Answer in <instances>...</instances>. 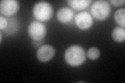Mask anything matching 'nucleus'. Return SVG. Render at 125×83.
<instances>
[{
	"label": "nucleus",
	"mask_w": 125,
	"mask_h": 83,
	"mask_svg": "<svg viewBox=\"0 0 125 83\" xmlns=\"http://www.w3.org/2000/svg\"><path fill=\"white\" fill-rule=\"evenodd\" d=\"M87 56L89 59L92 60H96L100 56V51L96 47H91L87 51Z\"/></svg>",
	"instance_id": "f8f14e48"
},
{
	"label": "nucleus",
	"mask_w": 125,
	"mask_h": 83,
	"mask_svg": "<svg viewBox=\"0 0 125 83\" xmlns=\"http://www.w3.org/2000/svg\"><path fill=\"white\" fill-rule=\"evenodd\" d=\"M64 58L67 64L72 66H78L83 65L86 59L84 49L83 47L73 45L66 49Z\"/></svg>",
	"instance_id": "f257e3e1"
},
{
	"label": "nucleus",
	"mask_w": 125,
	"mask_h": 83,
	"mask_svg": "<svg viewBox=\"0 0 125 83\" xmlns=\"http://www.w3.org/2000/svg\"><path fill=\"white\" fill-rule=\"evenodd\" d=\"M109 2H111L114 6H120L124 5L125 1L124 0H111Z\"/></svg>",
	"instance_id": "4468645a"
},
{
	"label": "nucleus",
	"mask_w": 125,
	"mask_h": 83,
	"mask_svg": "<svg viewBox=\"0 0 125 83\" xmlns=\"http://www.w3.org/2000/svg\"><path fill=\"white\" fill-rule=\"evenodd\" d=\"M28 33L30 37L34 41L42 40L46 33V27L41 22L33 21L28 26Z\"/></svg>",
	"instance_id": "20e7f679"
},
{
	"label": "nucleus",
	"mask_w": 125,
	"mask_h": 83,
	"mask_svg": "<svg viewBox=\"0 0 125 83\" xmlns=\"http://www.w3.org/2000/svg\"><path fill=\"white\" fill-rule=\"evenodd\" d=\"M19 9V2L16 0H2L0 2V12L6 16H11L16 14Z\"/></svg>",
	"instance_id": "39448f33"
},
{
	"label": "nucleus",
	"mask_w": 125,
	"mask_h": 83,
	"mask_svg": "<svg viewBox=\"0 0 125 83\" xmlns=\"http://www.w3.org/2000/svg\"><path fill=\"white\" fill-rule=\"evenodd\" d=\"M93 16L99 20L106 19L110 15L111 6L107 1L103 0L96 1L93 3L91 7Z\"/></svg>",
	"instance_id": "7ed1b4c3"
},
{
	"label": "nucleus",
	"mask_w": 125,
	"mask_h": 83,
	"mask_svg": "<svg viewBox=\"0 0 125 83\" xmlns=\"http://www.w3.org/2000/svg\"><path fill=\"white\" fill-rule=\"evenodd\" d=\"M74 16L73 10L68 7H62L59 9L56 14L57 19L60 22L67 23L73 19Z\"/></svg>",
	"instance_id": "6e6552de"
},
{
	"label": "nucleus",
	"mask_w": 125,
	"mask_h": 83,
	"mask_svg": "<svg viewBox=\"0 0 125 83\" xmlns=\"http://www.w3.org/2000/svg\"><path fill=\"white\" fill-rule=\"evenodd\" d=\"M67 3L73 9L77 10H83L88 7L91 3L90 0H69Z\"/></svg>",
	"instance_id": "1a4fd4ad"
},
{
	"label": "nucleus",
	"mask_w": 125,
	"mask_h": 83,
	"mask_svg": "<svg viewBox=\"0 0 125 83\" xmlns=\"http://www.w3.org/2000/svg\"><path fill=\"white\" fill-rule=\"evenodd\" d=\"M0 35H1V37H0V38H1V43H2V33H1V32H0Z\"/></svg>",
	"instance_id": "2eb2a0df"
},
{
	"label": "nucleus",
	"mask_w": 125,
	"mask_h": 83,
	"mask_svg": "<svg viewBox=\"0 0 125 83\" xmlns=\"http://www.w3.org/2000/svg\"><path fill=\"white\" fill-rule=\"evenodd\" d=\"M75 21L78 28L83 30L89 29L93 22L92 16L87 11H81L77 14L75 16Z\"/></svg>",
	"instance_id": "423d86ee"
},
{
	"label": "nucleus",
	"mask_w": 125,
	"mask_h": 83,
	"mask_svg": "<svg viewBox=\"0 0 125 83\" xmlns=\"http://www.w3.org/2000/svg\"><path fill=\"white\" fill-rule=\"evenodd\" d=\"M112 36L116 42H122L125 39V28L122 27H117L113 30Z\"/></svg>",
	"instance_id": "9d476101"
},
{
	"label": "nucleus",
	"mask_w": 125,
	"mask_h": 83,
	"mask_svg": "<svg viewBox=\"0 0 125 83\" xmlns=\"http://www.w3.org/2000/svg\"><path fill=\"white\" fill-rule=\"evenodd\" d=\"M8 21L6 18L3 16H0V29L3 30L5 29L8 26Z\"/></svg>",
	"instance_id": "ddd939ff"
},
{
	"label": "nucleus",
	"mask_w": 125,
	"mask_h": 83,
	"mask_svg": "<svg viewBox=\"0 0 125 83\" xmlns=\"http://www.w3.org/2000/svg\"><path fill=\"white\" fill-rule=\"evenodd\" d=\"M32 13L34 18L38 20L46 21L52 17L53 9L51 4L49 2L40 1L34 5Z\"/></svg>",
	"instance_id": "f03ea898"
},
{
	"label": "nucleus",
	"mask_w": 125,
	"mask_h": 83,
	"mask_svg": "<svg viewBox=\"0 0 125 83\" xmlns=\"http://www.w3.org/2000/svg\"><path fill=\"white\" fill-rule=\"evenodd\" d=\"M115 21L123 28L125 27V9H120L116 11L114 14Z\"/></svg>",
	"instance_id": "9b49d317"
},
{
	"label": "nucleus",
	"mask_w": 125,
	"mask_h": 83,
	"mask_svg": "<svg viewBox=\"0 0 125 83\" xmlns=\"http://www.w3.org/2000/svg\"><path fill=\"white\" fill-rule=\"evenodd\" d=\"M55 50L53 47L49 44L41 45L37 51V57L39 61L46 62L53 58Z\"/></svg>",
	"instance_id": "0eeeda50"
}]
</instances>
